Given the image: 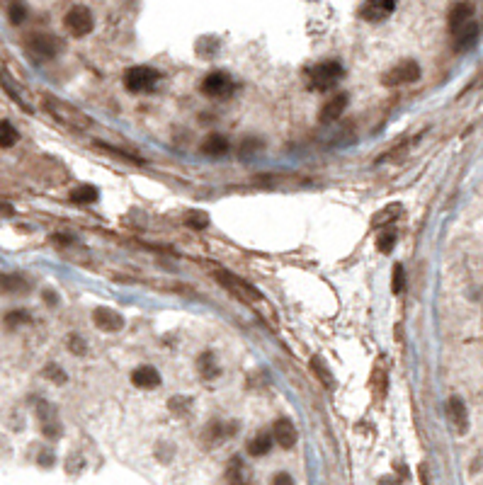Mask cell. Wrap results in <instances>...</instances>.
Listing matches in <instances>:
<instances>
[{
  "mask_svg": "<svg viewBox=\"0 0 483 485\" xmlns=\"http://www.w3.org/2000/svg\"><path fill=\"white\" fill-rule=\"evenodd\" d=\"M44 110H47L56 122L66 124L68 129L85 131L90 129V119L85 117L81 110H76L73 105H68L64 100H56V97H44Z\"/></svg>",
  "mask_w": 483,
  "mask_h": 485,
  "instance_id": "cell-1",
  "label": "cell"
},
{
  "mask_svg": "<svg viewBox=\"0 0 483 485\" xmlns=\"http://www.w3.org/2000/svg\"><path fill=\"white\" fill-rule=\"evenodd\" d=\"M343 76L345 68L340 61H323V64H318L309 71V85L318 90V93H326V90L335 88Z\"/></svg>",
  "mask_w": 483,
  "mask_h": 485,
  "instance_id": "cell-2",
  "label": "cell"
},
{
  "mask_svg": "<svg viewBox=\"0 0 483 485\" xmlns=\"http://www.w3.org/2000/svg\"><path fill=\"white\" fill-rule=\"evenodd\" d=\"M25 47L30 54L39 56V59H56V56L64 54L66 44L61 37H56V34H49V32H34L30 37L25 39Z\"/></svg>",
  "mask_w": 483,
  "mask_h": 485,
  "instance_id": "cell-3",
  "label": "cell"
},
{
  "mask_svg": "<svg viewBox=\"0 0 483 485\" xmlns=\"http://www.w3.org/2000/svg\"><path fill=\"white\" fill-rule=\"evenodd\" d=\"M214 277H217V282L221 287H226L234 296H238L241 301H246V304H260L263 301V296H260V291L253 287V284H248L246 279L231 275V272H214Z\"/></svg>",
  "mask_w": 483,
  "mask_h": 485,
  "instance_id": "cell-4",
  "label": "cell"
},
{
  "mask_svg": "<svg viewBox=\"0 0 483 485\" xmlns=\"http://www.w3.org/2000/svg\"><path fill=\"white\" fill-rule=\"evenodd\" d=\"M420 64L413 59H406L401 61V64H396L394 68H389V71L384 73L382 83L386 88H399V85H408V83H416L420 78Z\"/></svg>",
  "mask_w": 483,
  "mask_h": 485,
  "instance_id": "cell-5",
  "label": "cell"
},
{
  "mask_svg": "<svg viewBox=\"0 0 483 485\" xmlns=\"http://www.w3.org/2000/svg\"><path fill=\"white\" fill-rule=\"evenodd\" d=\"M161 81V73L151 66H132L127 73H124V85L132 93H146L151 90L153 85Z\"/></svg>",
  "mask_w": 483,
  "mask_h": 485,
  "instance_id": "cell-6",
  "label": "cell"
},
{
  "mask_svg": "<svg viewBox=\"0 0 483 485\" xmlns=\"http://www.w3.org/2000/svg\"><path fill=\"white\" fill-rule=\"evenodd\" d=\"M64 25L73 37H85V34L93 32L95 17L90 13V8H85V5H73V8L64 15Z\"/></svg>",
  "mask_w": 483,
  "mask_h": 485,
  "instance_id": "cell-7",
  "label": "cell"
},
{
  "mask_svg": "<svg viewBox=\"0 0 483 485\" xmlns=\"http://www.w3.org/2000/svg\"><path fill=\"white\" fill-rule=\"evenodd\" d=\"M202 93L207 97H214V100H224V97H231V93H234V81H231L229 73L214 71L202 81Z\"/></svg>",
  "mask_w": 483,
  "mask_h": 485,
  "instance_id": "cell-8",
  "label": "cell"
},
{
  "mask_svg": "<svg viewBox=\"0 0 483 485\" xmlns=\"http://www.w3.org/2000/svg\"><path fill=\"white\" fill-rule=\"evenodd\" d=\"M32 282L20 272H3L0 275V294H8V296H25L30 294Z\"/></svg>",
  "mask_w": 483,
  "mask_h": 485,
  "instance_id": "cell-9",
  "label": "cell"
},
{
  "mask_svg": "<svg viewBox=\"0 0 483 485\" xmlns=\"http://www.w3.org/2000/svg\"><path fill=\"white\" fill-rule=\"evenodd\" d=\"M93 323L98 325V330H102V333H119V330H124V316L115 311V308H95Z\"/></svg>",
  "mask_w": 483,
  "mask_h": 485,
  "instance_id": "cell-10",
  "label": "cell"
},
{
  "mask_svg": "<svg viewBox=\"0 0 483 485\" xmlns=\"http://www.w3.org/2000/svg\"><path fill=\"white\" fill-rule=\"evenodd\" d=\"M447 418H450L452 427L457 430V435H467L469 430V413H467V403L459 396H452L447 401Z\"/></svg>",
  "mask_w": 483,
  "mask_h": 485,
  "instance_id": "cell-11",
  "label": "cell"
},
{
  "mask_svg": "<svg viewBox=\"0 0 483 485\" xmlns=\"http://www.w3.org/2000/svg\"><path fill=\"white\" fill-rule=\"evenodd\" d=\"M272 439H275L282 449H294V444H297V439H299V432L289 418H280L275 422V427H272Z\"/></svg>",
  "mask_w": 483,
  "mask_h": 485,
  "instance_id": "cell-12",
  "label": "cell"
},
{
  "mask_svg": "<svg viewBox=\"0 0 483 485\" xmlns=\"http://www.w3.org/2000/svg\"><path fill=\"white\" fill-rule=\"evenodd\" d=\"M348 102H350V97L345 95V93L333 95L331 100H328L326 105L321 107V112H318V119H321V124H331L338 117H343V112L348 110Z\"/></svg>",
  "mask_w": 483,
  "mask_h": 485,
  "instance_id": "cell-13",
  "label": "cell"
},
{
  "mask_svg": "<svg viewBox=\"0 0 483 485\" xmlns=\"http://www.w3.org/2000/svg\"><path fill=\"white\" fill-rule=\"evenodd\" d=\"M132 384L136 388H141V391H151V388L161 386V374H158L156 367L144 364V367H136L132 372Z\"/></svg>",
  "mask_w": 483,
  "mask_h": 485,
  "instance_id": "cell-14",
  "label": "cell"
},
{
  "mask_svg": "<svg viewBox=\"0 0 483 485\" xmlns=\"http://www.w3.org/2000/svg\"><path fill=\"white\" fill-rule=\"evenodd\" d=\"M481 37V27L476 25L474 20L469 22V25H464L462 30L454 32V49L457 51H469L476 47V42H479Z\"/></svg>",
  "mask_w": 483,
  "mask_h": 485,
  "instance_id": "cell-15",
  "label": "cell"
},
{
  "mask_svg": "<svg viewBox=\"0 0 483 485\" xmlns=\"http://www.w3.org/2000/svg\"><path fill=\"white\" fill-rule=\"evenodd\" d=\"M250 469L241 456H234L226 466V485H250Z\"/></svg>",
  "mask_w": 483,
  "mask_h": 485,
  "instance_id": "cell-16",
  "label": "cell"
},
{
  "mask_svg": "<svg viewBox=\"0 0 483 485\" xmlns=\"http://www.w3.org/2000/svg\"><path fill=\"white\" fill-rule=\"evenodd\" d=\"M447 20H450V30L452 34L457 30H462L464 25H469L471 20H474V5L471 3H457L450 8V15H447Z\"/></svg>",
  "mask_w": 483,
  "mask_h": 485,
  "instance_id": "cell-17",
  "label": "cell"
},
{
  "mask_svg": "<svg viewBox=\"0 0 483 485\" xmlns=\"http://www.w3.org/2000/svg\"><path fill=\"white\" fill-rule=\"evenodd\" d=\"M394 10H396L394 3H379V0H374V3L362 5V17L367 22H384Z\"/></svg>",
  "mask_w": 483,
  "mask_h": 485,
  "instance_id": "cell-18",
  "label": "cell"
},
{
  "mask_svg": "<svg viewBox=\"0 0 483 485\" xmlns=\"http://www.w3.org/2000/svg\"><path fill=\"white\" fill-rule=\"evenodd\" d=\"M37 413H39V418H42V432H44V435L51 437V439L59 437L61 435V425H59V420H56L54 410H51L47 403H42Z\"/></svg>",
  "mask_w": 483,
  "mask_h": 485,
  "instance_id": "cell-19",
  "label": "cell"
},
{
  "mask_svg": "<svg viewBox=\"0 0 483 485\" xmlns=\"http://www.w3.org/2000/svg\"><path fill=\"white\" fill-rule=\"evenodd\" d=\"M226 151H229V139H226V136H221V134L207 136V141L202 144V153H207V156H212V158L224 156Z\"/></svg>",
  "mask_w": 483,
  "mask_h": 485,
  "instance_id": "cell-20",
  "label": "cell"
},
{
  "mask_svg": "<svg viewBox=\"0 0 483 485\" xmlns=\"http://www.w3.org/2000/svg\"><path fill=\"white\" fill-rule=\"evenodd\" d=\"M98 197H100V190L95 185H81L68 194V199H71L73 204H93V202H98Z\"/></svg>",
  "mask_w": 483,
  "mask_h": 485,
  "instance_id": "cell-21",
  "label": "cell"
},
{
  "mask_svg": "<svg viewBox=\"0 0 483 485\" xmlns=\"http://www.w3.org/2000/svg\"><path fill=\"white\" fill-rule=\"evenodd\" d=\"M270 449H272V435H267V432H258V435L248 442L250 456H265V454H270Z\"/></svg>",
  "mask_w": 483,
  "mask_h": 485,
  "instance_id": "cell-22",
  "label": "cell"
},
{
  "mask_svg": "<svg viewBox=\"0 0 483 485\" xmlns=\"http://www.w3.org/2000/svg\"><path fill=\"white\" fill-rule=\"evenodd\" d=\"M197 369H200V374L204 379H214V376L221 374V367L217 364V357H214V352H204L200 357V362H197Z\"/></svg>",
  "mask_w": 483,
  "mask_h": 485,
  "instance_id": "cell-23",
  "label": "cell"
},
{
  "mask_svg": "<svg viewBox=\"0 0 483 485\" xmlns=\"http://www.w3.org/2000/svg\"><path fill=\"white\" fill-rule=\"evenodd\" d=\"M396 241H399V233H396V228H386V231L379 233V238H377V248L382 250L384 255H389L391 250L396 248Z\"/></svg>",
  "mask_w": 483,
  "mask_h": 485,
  "instance_id": "cell-24",
  "label": "cell"
},
{
  "mask_svg": "<svg viewBox=\"0 0 483 485\" xmlns=\"http://www.w3.org/2000/svg\"><path fill=\"white\" fill-rule=\"evenodd\" d=\"M401 211H403L401 204H389V207L382 209L377 216H374V221H372V224H374V226H386V224H391V221H396V219H399V214H401Z\"/></svg>",
  "mask_w": 483,
  "mask_h": 485,
  "instance_id": "cell-25",
  "label": "cell"
},
{
  "mask_svg": "<svg viewBox=\"0 0 483 485\" xmlns=\"http://www.w3.org/2000/svg\"><path fill=\"white\" fill-rule=\"evenodd\" d=\"M20 139L17 129L10 122H0V148H13Z\"/></svg>",
  "mask_w": 483,
  "mask_h": 485,
  "instance_id": "cell-26",
  "label": "cell"
},
{
  "mask_svg": "<svg viewBox=\"0 0 483 485\" xmlns=\"http://www.w3.org/2000/svg\"><path fill=\"white\" fill-rule=\"evenodd\" d=\"M25 323H32V316L27 311H22V308H15V311H10L5 316V325L8 328H17V325H25Z\"/></svg>",
  "mask_w": 483,
  "mask_h": 485,
  "instance_id": "cell-27",
  "label": "cell"
},
{
  "mask_svg": "<svg viewBox=\"0 0 483 485\" xmlns=\"http://www.w3.org/2000/svg\"><path fill=\"white\" fill-rule=\"evenodd\" d=\"M311 367H314L316 376L323 381V384H326V386H335L333 376H331V372H328V367H326V364L321 362V357H314V359H311Z\"/></svg>",
  "mask_w": 483,
  "mask_h": 485,
  "instance_id": "cell-28",
  "label": "cell"
},
{
  "mask_svg": "<svg viewBox=\"0 0 483 485\" xmlns=\"http://www.w3.org/2000/svg\"><path fill=\"white\" fill-rule=\"evenodd\" d=\"M406 289V272H403V265H394V277H391V291L394 294H403Z\"/></svg>",
  "mask_w": 483,
  "mask_h": 485,
  "instance_id": "cell-29",
  "label": "cell"
},
{
  "mask_svg": "<svg viewBox=\"0 0 483 485\" xmlns=\"http://www.w3.org/2000/svg\"><path fill=\"white\" fill-rule=\"evenodd\" d=\"M187 226L202 231V228L209 226V216L202 214V211H190V214H187Z\"/></svg>",
  "mask_w": 483,
  "mask_h": 485,
  "instance_id": "cell-30",
  "label": "cell"
},
{
  "mask_svg": "<svg viewBox=\"0 0 483 485\" xmlns=\"http://www.w3.org/2000/svg\"><path fill=\"white\" fill-rule=\"evenodd\" d=\"M8 15H10V22H13V25H22V22L27 20V8L22 3H13L8 10Z\"/></svg>",
  "mask_w": 483,
  "mask_h": 485,
  "instance_id": "cell-31",
  "label": "cell"
},
{
  "mask_svg": "<svg viewBox=\"0 0 483 485\" xmlns=\"http://www.w3.org/2000/svg\"><path fill=\"white\" fill-rule=\"evenodd\" d=\"M44 376H49V379H54V381H59V384H64L66 381V374L61 372L59 367H56V364H49L47 369H44Z\"/></svg>",
  "mask_w": 483,
  "mask_h": 485,
  "instance_id": "cell-32",
  "label": "cell"
},
{
  "mask_svg": "<svg viewBox=\"0 0 483 485\" xmlns=\"http://www.w3.org/2000/svg\"><path fill=\"white\" fill-rule=\"evenodd\" d=\"M68 347H71L73 350V355H85V342L78 338V335H71V338H68Z\"/></svg>",
  "mask_w": 483,
  "mask_h": 485,
  "instance_id": "cell-33",
  "label": "cell"
},
{
  "mask_svg": "<svg viewBox=\"0 0 483 485\" xmlns=\"http://www.w3.org/2000/svg\"><path fill=\"white\" fill-rule=\"evenodd\" d=\"M272 485H294V478L289 476V473L280 471V473H277L275 478H272Z\"/></svg>",
  "mask_w": 483,
  "mask_h": 485,
  "instance_id": "cell-34",
  "label": "cell"
},
{
  "mask_svg": "<svg viewBox=\"0 0 483 485\" xmlns=\"http://www.w3.org/2000/svg\"><path fill=\"white\" fill-rule=\"evenodd\" d=\"M476 85H479V88H483V71L479 73V81H476Z\"/></svg>",
  "mask_w": 483,
  "mask_h": 485,
  "instance_id": "cell-35",
  "label": "cell"
}]
</instances>
